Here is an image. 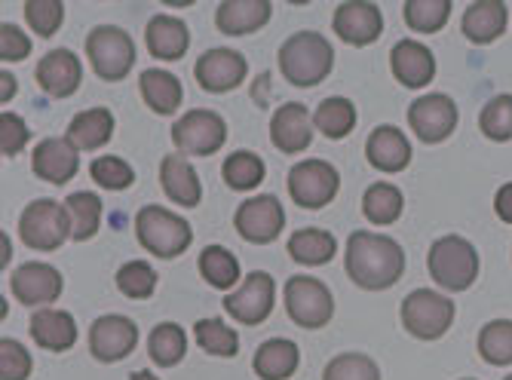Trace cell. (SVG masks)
<instances>
[{"instance_id":"cell-1","label":"cell","mask_w":512,"mask_h":380,"mask_svg":"<svg viewBox=\"0 0 512 380\" xmlns=\"http://www.w3.org/2000/svg\"><path fill=\"white\" fill-rule=\"evenodd\" d=\"M344 267L359 289L384 292L399 282L405 270V252L393 236L353 230L347 240V252H344Z\"/></svg>"},{"instance_id":"cell-2","label":"cell","mask_w":512,"mask_h":380,"mask_svg":"<svg viewBox=\"0 0 512 380\" xmlns=\"http://www.w3.org/2000/svg\"><path fill=\"white\" fill-rule=\"evenodd\" d=\"M335 65L332 43L316 31H298L279 46V71L292 86H316Z\"/></svg>"},{"instance_id":"cell-3","label":"cell","mask_w":512,"mask_h":380,"mask_svg":"<svg viewBox=\"0 0 512 380\" xmlns=\"http://www.w3.org/2000/svg\"><path fill=\"white\" fill-rule=\"evenodd\" d=\"M430 276L445 292H467L479 276V252L470 240L457 233L439 236L427 255Z\"/></svg>"},{"instance_id":"cell-4","label":"cell","mask_w":512,"mask_h":380,"mask_svg":"<svg viewBox=\"0 0 512 380\" xmlns=\"http://www.w3.org/2000/svg\"><path fill=\"white\" fill-rule=\"evenodd\" d=\"M135 233H138V243H142L148 252H154L157 258H175L194 240L191 224L163 206H145L138 212Z\"/></svg>"},{"instance_id":"cell-5","label":"cell","mask_w":512,"mask_h":380,"mask_svg":"<svg viewBox=\"0 0 512 380\" xmlns=\"http://www.w3.org/2000/svg\"><path fill=\"white\" fill-rule=\"evenodd\" d=\"M19 236L28 249L56 252L65 240H71V215L53 200H37L19 218Z\"/></svg>"},{"instance_id":"cell-6","label":"cell","mask_w":512,"mask_h":380,"mask_svg":"<svg viewBox=\"0 0 512 380\" xmlns=\"http://www.w3.org/2000/svg\"><path fill=\"white\" fill-rule=\"evenodd\" d=\"M454 322V301L433 289H414L402 301V325L421 341H439Z\"/></svg>"},{"instance_id":"cell-7","label":"cell","mask_w":512,"mask_h":380,"mask_svg":"<svg viewBox=\"0 0 512 380\" xmlns=\"http://www.w3.org/2000/svg\"><path fill=\"white\" fill-rule=\"evenodd\" d=\"M86 56L102 80H123L135 65V43L117 25H99L86 37Z\"/></svg>"},{"instance_id":"cell-8","label":"cell","mask_w":512,"mask_h":380,"mask_svg":"<svg viewBox=\"0 0 512 380\" xmlns=\"http://www.w3.org/2000/svg\"><path fill=\"white\" fill-rule=\"evenodd\" d=\"M172 141L181 157H209L227 141V123L221 114L197 108L172 126Z\"/></svg>"},{"instance_id":"cell-9","label":"cell","mask_w":512,"mask_h":380,"mask_svg":"<svg viewBox=\"0 0 512 380\" xmlns=\"http://www.w3.org/2000/svg\"><path fill=\"white\" fill-rule=\"evenodd\" d=\"M341 175L325 160H301L289 172V194L301 209H322L338 197Z\"/></svg>"},{"instance_id":"cell-10","label":"cell","mask_w":512,"mask_h":380,"mask_svg":"<svg viewBox=\"0 0 512 380\" xmlns=\"http://www.w3.org/2000/svg\"><path fill=\"white\" fill-rule=\"evenodd\" d=\"M286 310L301 328H322L335 313L332 292L313 276H292L286 282Z\"/></svg>"},{"instance_id":"cell-11","label":"cell","mask_w":512,"mask_h":380,"mask_svg":"<svg viewBox=\"0 0 512 380\" xmlns=\"http://www.w3.org/2000/svg\"><path fill=\"white\" fill-rule=\"evenodd\" d=\"M234 224L240 230V236L246 243H255V246H267L273 243L279 233L286 227V212H283V203H279L273 194H261V197H252L246 203H240L237 215H234Z\"/></svg>"},{"instance_id":"cell-12","label":"cell","mask_w":512,"mask_h":380,"mask_svg":"<svg viewBox=\"0 0 512 380\" xmlns=\"http://www.w3.org/2000/svg\"><path fill=\"white\" fill-rule=\"evenodd\" d=\"M273 298H276L273 276L264 270H255L243 279L237 292H230L224 298V310L227 316H234L243 325H261L273 310Z\"/></svg>"},{"instance_id":"cell-13","label":"cell","mask_w":512,"mask_h":380,"mask_svg":"<svg viewBox=\"0 0 512 380\" xmlns=\"http://www.w3.org/2000/svg\"><path fill=\"white\" fill-rule=\"evenodd\" d=\"M408 123L424 145H439V141H445L457 129V105L442 92L421 95L408 108Z\"/></svg>"},{"instance_id":"cell-14","label":"cell","mask_w":512,"mask_h":380,"mask_svg":"<svg viewBox=\"0 0 512 380\" xmlns=\"http://www.w3.org/2000/svg\"><path fill=\"white\" fill-rule=\"evenodd\" d=\"M138 344V325L129 316H99L89 328V350L99 362H120Z\"/></svg>"},{"instance_id":"cell-15","label":"cell","mask_w":512,"mask_h":380,"mask_svg":"<svg viewBox=\"0 0 512 380\" xmlns=\"http://www.w3.org/2000/svg\"><path fill=\"white\" fill-rule=\"evenodd\" d=\"M10 289L25 307L53 304L62 295V273L43 261H28L13 273Z\"/></svg>"},{"instance_id":"cell-16","label":"cell","mask_w":512,"mask_h":380,"mask_svg":"<svg viewBox=\"0 0 512 380\" xmlns=\"http://www.w3.org/2000/svg\"><path fill=\"white\" fill-rule=\"evenodd\" d=\"M313 117L304 105L298 102H286L273 111L270 120V141L283 151V154H301L310 148L313 141Z\"/></svg>"},{"instance_id":"cell-17","label":"cell","mask_w":512,"mask_h":380,"mask_svg":"<svg viewBox=\"0 0 512 380\" xmlns=\"http://www.w3.org/2000/svg\"><path fill=\"white\" fill-rule=\"evenodd\" d=\"M197 83L206 89V92H230L237 89L246 74H249V65L240 53L234 50H224V46H218V50H209L197 59Z\"/></svg>"},{"instance_id":"cell-18","label":"cell","mask_w":512,"mask_h":380,"mask_svg":"<svg viewBox=\"0 0 512 380\" xmlns=\"http://www.w3.org/2000/svg\"><path fill=\"white\" fill-rule=\"evenodd\" d=\"M338 37L350 46H368L375 43L384 31V16L375 4H365V0H350L335 10L332 19Z\"/></svg>"},{"instance_id":"cell-19","label":"cell","mask_w":512,"mask_h":380,"mask_svg":"<svg viewBox=\"0 0 512 380\" xmlns=\"http://www.w3.org/2000/svg\"><path fill=\"white\" fill-rule=\"evenodd\" d=\"M34 77L46 95H53V99H68V95L77 92V86L83 80V68L71 50H53L37 62Z\"/></svg>"},{"instance_id":"cell-20","label":"cell","mask_w":512,"mask_h":380,"mask_svg":"<svg viewBox=\"0 0 512 380\" xmlns=\"http://www.w3.org/2000/svg\"><path fill=\"white\" fill-rule=\"evenodd\" d=\"M390 68L396 80L408 89H424L436 77V59L421 40H399L390 53Z\"/></svg>"},{"instance_id":"cell-21","label":"cell","mask_w":512,"mask_h":380,"mask_svg":"<svg viewBox=\"0 0 512 380\" xmlns=\"http://www.w3.org/2000/svg\"><path fill=\"white\" fill-rule=\"evenodd\" d=\"M31 166H34L37 178L50 181V184H65L77 175L80 157H77V148L68 138H46L34 148Z\"/></svg>"},{"instance_id":"cell-22","label":"cell","mask_w":512,"mask_h":380,"mask_svg":"<svg viewBox=\"0 0 512 380\" xmlns=\"http://www.w3.org/2000/svg\"><path fill=\"white\" fill-rule=\"evenodd\" d=\"M273 4L270 0H224L215 10V25L221 34L243 37L270 22Z\"/></svg>"},{"instance_id":"cell-23","label":"cell","mask_w":512,"mask_h":380,"mask_svg":"<svg viewBox=\"0 0 512 380\" xmlns=\"http://www.w3.org/2000/svg\"><path fill=\"white\" fill-rule=\"evenodd\" d=\"M365 157L375 169L393 175L411 163V145H408L405 132H399L396 126H378L365 141Z\"/></svg>"},{"instance_id":"cell-24","label":"cell","mask_w":512,"mask_h":380,"mask_svg":"<svg viewBox=\"0 0 512 380\" xmlns=\"http://www.w3.org/2000/svg\"><path fill=\"white\" fill-rule=\"evenodd\" d=\"M160 184L166 190V197L178 206H197L203 200V187L197 178V169L191 166L188 157L181 154H169L160 163Z\"/></svg>"},{"instance_id":"cell-25","label":"cell","mask_w":512,"mask_h":380,"mask_svg":"<svg viewBox=\"0 0 512 380\" xmlns=\"http://www.w3.org/2000/svg\"><path fill=\"white\" fill-rule=\"evenodd\" d=\"M31 338L34 344H40L43 350L53 353H65L74 347L77 341V322L68 310H53L43 307L31 316Z\"/></svg>"},{"instance_id":"cell-26","label":"cell","mask_w":512,"mask_h":380,"mask_svg":"<svg viewBox=\"0 0 512 380\" xmlns=\"http://www.w3.org/2000/svg\"><path fill=\"white\" fill-rule=\"evenodd\" d=\"M145 40H148L151 56H157L163 62H178L191 46V31L175 16H154L148 22Z\"/></svg>"},{"instance_id":"cell-27","label":"cell","mask_w":512,"mask_h":380,"mask_svg":"<svg viewBox=\"0 0 512 380\" xmlns=\"http://www.w3.org/2000/svg\"><path fill=\"white\" fill-rule=\"evenodd\" d=\"M114 135V114L108 108H89L80 111L68 126V141L77 151H99Z\"/></svg>"},{"instance_id":"cell-28","label":"cell","mask_w":512,"mask_h":380,"mask_svg":"<svg viewBox=\"0 0 512 380\" xmlns=\"http://www.w3.org/2000/svg\"><path fill=\"white\" fill-rule=\"evenodd\" d=\"M301 350L289 338H270L255 353V374L261 380H289L298 371Z\"/></svg>"},{"instance_id":"cell-29","label":"cell","mask_w":512,"mask_h":380,"mask_svg":"<svg viewBox=\"0 0 512 380\" xmlns=\"http://www.w3.org/2000/svg\"><path fill=\"white\" fill-rule=\"evenodd\" d=\"M506 19H509V10L500 0H476V4H470L467 13H463V34H467V40L485 46L503 34Z\"/></svg>"},{"instance_id":"cell-30","label":"cell","mask_w":512,"mask_h":380,"mask_svg":"<svg viewBox=\"0 0 512 380\" xmlns=\"http://www.w3.org/2000/svg\"><path fill=\"white\" fill-rule=\"evenodd\" d=\"M138 86H142V99L148 102L151 111H157V114H163V117H169V114L178 111L184 89H181V83H178L175 74L148 68V71L142 74V80H138Z\"/></svg>"},{"instance_id":"cell-31","label":"cell","mask_w":512,"mask_h":380,"mask_svg":"<svg viewBox=\"0 0 512 380\" xmlns=\"http://www.w3.org/2000/svg\"><path fill=\"white\" fill-rule=\"evenodd\" d=\"M335 252H338V240L329 230H319V227H304V230L292 233V240H289V255L307 267L329 264L335 258Z\"/></svg>"},{"instance_id":"cell-32","label":"cell","mask_w":512,"mask_h":380,"mask_svg":"<svg viewBox=\"0 0 512 380\" xmlns=\"http://www.w3.org/2000/svg\"><path fill=\"white\" fill-rule=\"evenodd\" d=\"M405 209V200H402V190L390 181H378V184H371L365 190V197H362V212L371 224H393L399 221Z\"/></svg>"},{"instance_id":"cell-33","label":"cell","mask_w":512,"mask_h":380,"mask_svg":"<svg viewBox=\"0 0 512 380\" xmlns=\"http://www.w3.org/2000/svg\"><path fill=\"white\" fill-rule=\"evenodd\" d=\"M65 209L71 215V240L83 243V240H92V236L99 233V224H102V200L96 194H89V190H77L65 200Z\"/></svg>"},{"instance_id":"cell-34","label":"cell","mask_w":512,"mask_h":380,"mask_svg":"<svg viewBox=\"0 0 512 380\" xmlns=\"http://www.w3.org/2000/svg\"><path fill=\"white\" fill-rule=\"evenodd\" d=\"M200 273L212 285V289H234L240 282V261L234 252H227L224 246H206L200 255Z\"/></svg>"},{"instance_id":"cell-35","label":"cell","mask_w":512,"mask_h":380,"mask_svg":"<svg viewBox=\"0 0 512 380\" xmlns=\"http://www.w3.org/2000/svg\"><path fill=\"white\" fill-rule=\"evenodd\" d=\"M313 126L325 135V138H344L353 132L356 126V108L350 99H341V95H332V99L319 102L316 114H313Z\"/></svg>"},{"instance_id":"cell-36","label":"cell","mask_w":512,"mask_h":380,"mask_svg":"<svg viewBox=\"0 0 512 380\" xmlns=\"http://www.w3.org/2000/svg\"><path fill=\"white\" fill-rule=\"evenodd\" d=\"M188 353V335L181 331V325L175 322H160L151 338H148V356L160 365V368H172L184 359Z\"/></svg>"},{"instance_id":"cell-37","label":"cell","mask_w":512,"mask_h":380,"mask_svg":"<svg viewBox=\"0 0 512 380\" xmlns=\"http://www.w3.org/2000/svg\"><path fill=\"white\" fill-rule=\"evenodd\" d=\"M194 335H197V344L212 356L234 359L240 353V335L221 319H200L194 325Z\"/></svg>"},{"instance_id":"cell-38","label":"cell","mask_w":512,"mask_h":380,"mask_svg":"<svg viewBox=\"0 0 512 380\" xmlns=\"http://www.w3.org/2000/svg\"><path fill=\"white\" fill-rule=\"evenodd\" d=\"M479 356L488 365H512V319H494L479 331Z\"/></svg>"},{"instance_id":"cell-39","label":"cell","mask_w":512,"mask_h":380,"mask_svg":"<svg viewBox=\"0 0 512 380\" xmlns=\"http://www.w3.org/2000/svg\"><path fill=\"white\" fill-rule=\"evenodd\" d=\"M451 19V0H405V22L411 31L436 34Z\"/></svg>"},{"instance_id":"cell-40","label":"cell","mask_w":512,"mask_h":380,"mask_svg":"<svg viewBox=\"0 0 512 380\" xmlns=\"http://www.w3.org/2000/svg\"><path fill=\"white\" fill-rule=\"evenodd\" d=\"M224 184L234 190H252L264 181V160L252 151H237L230 154L221 166Z\"/></svg>"},{"instance_id":"cell-41","label":"cell","mask_w":512,"mask_h":380,"mask_svg":"<svg viewBox=\"0 0 512 380\" xmlns=\"http://www.w3.org/2000/svg\"><path fill=\"white\" fill-rule=\"evenodd\" d=\"M117 289L126 298L145 301L157 289V273H154V267L148 261H129V264H123L117 270Z\"/></svg>"},{"instance_id":"cell-42","label":"cell","mask_w":512,"mask_h":380,"mask_svg":"<svg viewBox=\"0 0 512 380\" xmlns=\"http://www.w3.org/2000/svg\"><path fill=\"white\" fill-rule=\"evenodd\" d=\"M322 380H381V371L365 353H341L325 365Z\"/></svg>"},{"instance_id":"cell-43","label":"cell","mask_w":512,"mask_h":380,"mask_svg":"<svg viewBox=\"0 0 512 380\" xmlns=\"http://www.w3.org/2000/svg\"><path fill=\"white\" fill-rule=\"evenodd\" d=\"M479 129L491 141H509L512 138V95H494L479 114Z\"/></svg>"},{"instance_id":"cell-44","label":"cell","mask_w":512,"mask_h":380,"mask_svg":"<svg viewBox=\"0 0 512 380\" xmlns=\"http://www.w3.org/2000/svg\"><path fill=\"white\" fill-rule=\"evenodd\" d=\"M62 16L65 4H59V0H28L25 4V19L31 31H37L40 37H53L62 25Z\"/></svg>"},{"instance_id":"cell-45","label":"cell","mask_w":512,"mask_h":380,"mask_svg":"<svg viewBox=\"0 0 512 380\" xmlns=\"http://www.w3.org/2000/svg\"><path fill=\"white\" fill-rule=\"evenodd\" d=\"M89 175L96 178V184H102L105 190H126L135 181L132 166L126 160H120V157H99V160H92Z\"/></svg>"},{"instance_id":"cell-46","label":"cell","mask_w":512,"mask_h":380,"mask_svg":"<svg viewBox=\"0 0 512 380\" xmlns=\"http://www.w3.org/2000/svg\"><path fill=\"white\" fill-rule=\"evenodd\" d=\"M28 374H31V353L13 338L0 341V380H28Z\"/></svg>"},{"instance_id":"cell-47","label":"cell","mask_w":512,"mask_h":380,"mask_svg":"<svg viewBox=\"0 0 512 380\" xmlns=\"http://www.w3.org/2000/svg\"><path fill=\"white\" fill-rule=\"evenodd\" d=\"M28 138H31V132H28V126H25V120L19 114H13V111L0 114V154L16 157L28 145Z\"/></svg>"},{"instance_id":"cell-48","label":"cell","mask_w":512,"mask_h":380,"mask_svg":"<svg viewBox=\"0 0 512 380\" xmlns=\"http://www.w3.org/2000/svg\"><path fill=\"white\" fill-rule=\"evenodd\" d=\"M31 53V37L19 25L0 28V59L4 62H22Z\"/></svg>"},{"instance_id":"cell-49","label":"cell","mask_w":512,"mask_h":380,"mask_svg":"<svg viewBox=\"0 0 512 380\" xmlns=\"http://www.w3.org/2000/svg\"><path fill=\"white\" fill-rule=\"evenodd\" d=\"M494 212L500 215V221L512 224V181L503 184V187L497 190V197H494Z\"/></svg>"},{"instance_id":"cell-50","label":"cell","mask_w":512,"mask_h":380,"mask_svg":"<svg viewBox=\"0 0 512 380\" xmlns=\"http://www.w3.org/2000/svg\"><path fill=\"white\" fill-rule=\"evenodd\" d=\"M13 92H16V77L13 74H0V99H4V105H7V99H13Z\"/></svg>"},{"instance_id":"cell-51","label":"cell","mask_w":512,"mask_h":380,"mask_svg":"<svg viewBox=\"0 0 512 380\" xmlns=\"http://www.w3.org/2000/svg\"><path fill=\"white\" fill-rule=\"evenodd\" d=\"M129 380H160V377H157V374H151V371H135Z\"/></svg>"},{"instance_id":"cell-52","label":"cell","mask_w":512,"mask_h":380,"mask_svg":"<svg viewBox=\"0 0 512 380\" xmlns=\"http://www.w3.org/2000/svg\"><path fill=\"white\" fill-rule=\"evenodd\" d=\"M10 255H13V252H10V240H7V236H4V267H7Z\"/></svg>"},{"instance_id":"cell-53","label":"cell","mask_w":512,"mask_h":380,"mask_svg":"<svg viewBox=\"0 0 512 380\" xmlns=\"http://www.w3.org/2000/svg\"><path fill=\"white\" fill-rule=\"evenodd\" d=\"M503 380H512V374H506V377H503Z\"/></svg>"},{"instance_id":"cell-54","label":"cell","mask_w":512,"mask_h":380,"mask_svg":"<svg viewBox=\"0 0 512 380\" xmlns=\"http://www.w3.org/2000/svg\"><path fill=\"white\" fill-rule=\"evenodd\" d=\"M463 380H476V377H463Z\"/></svg>"}]
</instances>
